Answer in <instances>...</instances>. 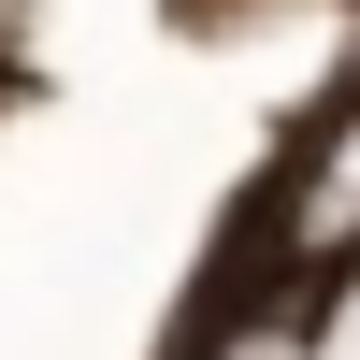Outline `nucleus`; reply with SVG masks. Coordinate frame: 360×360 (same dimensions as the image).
Masks as SVG:
<instances>
[{
    "label": "nucleus",
    "mask_w": 360,
    "mask_h": 360,
    "mask_svg": "<svg viewBox=\"0 0 360 360\" xmlns=\"http://www.w3.org/2000/svg\"><path fill=\"white\" fill-rule=\"evenodd\" d=\"M317 159H332V173L303 188V217H288V231H303V245H346V231H360V115L317 144Z\"/></svg>",
    "instance_id": "nucleus-1"
}]
</instances>
